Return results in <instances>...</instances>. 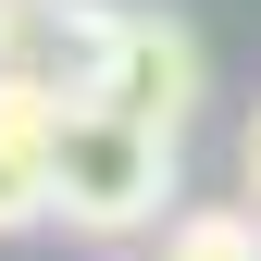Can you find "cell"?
Listing matches in <instances>:
<instances>
[{"label":"cell","instance_id":"1","mask_svg":"<svg viewBox=\"0 0 261 261\" xmlns=\"http://www.w3.org/2000/svg\"><path fill=\"white\" fill-rule=\"evenodd\" d=\"M38 62L62 75V100L75 112H124V124H162V137H187L212 100V50L199 25L174 13H137V0H62Z\"/></svg>","mask_w":261,"mask_h":261},{"label":"cell","instance_id":"2","mask_svg":"<svg viewBox=\"0 0 261 261\" xmlns=\"http://www.w3.org/2000/svg\"><path fill=\"white\" fill-rule=\"evenodd\" d=\"M50 187H62V237L87 249H137L187 212V137L162 124H124V112H75L50 149Z\"/></svg>","mask_w":261,"mask_h":261},{"label":"cell","instance_id":"3","mask_svg":"<svg viewBox=\"0 0 261 261\" xmlns=\"http://www.w3.org/2000/svg\"><path fill=\"white\" fill-rule=\"evenodd\" d=\"M149 261H261V212L249 199H187L174 224H162Z\"/></svg>","mask_w":261,"mask_h":261},{"label":"cell","instance_id":"4","mask_svg":"<svg viewBox=\"0 0 261 261\" xmlns=\"http://www.w3.org/2000/svg\"><path fill=\"white\" fill-rule=\"evenodd\" d=\"M50 149H62V137H0V237H38V224H62Z\"/></svg>","mask_w":261,"mask_h":261},{"label":"cell","instance_id":"5","mask_svg":"<svg viewBox=\"0 0 261 261\" xmlns=\"http://www.w3.org/2000/svg\"><path fill=\"white\" fill-rule=\"evenodd\" d=\"M237 187H249V212H261V112H249V137H237Z\"/></svg>","mask_w":261,"mask_h":261},{"label":"cell","instance_id":"6","mask_svg":"<svg viewBox=\"0 0 261 261\" xmlns=\"http://www.w3.org/2000/svg\"><path fill=\"white\" fill-rule=\"evenodd\" d=\"M38 13H62V0H38Z\"/></svg>","mask_w":261,"mask_h":261}]
</instances>
